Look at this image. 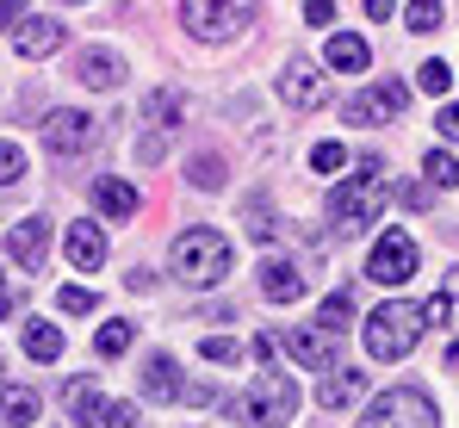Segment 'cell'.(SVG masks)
<instances>
[{
	"label": "cell",
	"instance_id": "6da1fadb",
	"mask_svg": "<svg viewBox=\"0 0 459 428\" xmlns=\"http://www.w3.org/2000/svg\"><path fill=\"white\" fill-rule=\"evenodd\" d=\"M379 162H385V155H360V168L348 174V187H335L329 212H335V230H342V236H367V230L379 223V212H391L397 187L385 180Z\"/></svg>",
	"mask_w": 459,
	"mask_h": 428
},
{
	"label": "cell",
	"instance_id": "7a4b0ae2",
	"mask_svg": "<svg viewBox=\"0 0 459 428\" xmlns=\"http://www.w3.org/2000/svg\"><path fill=\"white\" fill-rule=\"evenodd\" d=\"M174 280H186V285H218L230 274V236L224 230H212V223H193V230H180L174 236Z\"/></svg>",
	"mask_w": 459,
	"mask_h": 428
},
{
	"label": "cell",
	"instance_id": "3957f363",
	"mask_svg": "<svg viewBox=\"0 0 459 428\" xmlns=\"http://www.w3.org/2000/svg\"><path fill=\"white\" fill-rule=\"evenodd\" d=\"M422 329H429L422 304L391 298V304H379V310H367V354L373 360H403L416 342H422Z\"/></svg>",
	"mask_w": 459,
	"mask_h": 428
},
{
	"label": "cell",
	"instance_id": "277c9868",
	"mask_svg": "<svg viewBox=\"0 0 459 428\" xmlns=\"http://www.w3.org/2000/svg\"><path fill=\"white\" fill-rule=\"evenodd\" d=\"M292 410H299V385H292L280 366H267V372L230 404V416H242V423H255V428H286Z\"/></svg>",
	"mask_w": 459,
	"mask_h": 428
},
{
	"label": "cell",
	"instance_id": "5b68a950",
	"mask_svg": "<svg viewBox=\"0 0 459 428\" xmlns=\"http://www.w3.org/2000/svg\"><path fill=\"white\" fill-rule=\"evenodd\" d=\"M180 25L199 44H230L255 25V6L248 0H180Z\"/></svg>",
	"mask_w": 459,
	"mask_h": 428
},
{
	"label": "cell",
	"instance_id": "8992f818",
	"mask_svg": "<svg viewBox=\"0 0 459 428\" xmlns=\"http://www.w3.org/2000/svg\"><path fill=\"white\" fill-rule=\"evenodd\" d=\"M360 428H441V410L429 404V391L391 385L385 397H373V410L360 416Z\"/></svg>",
	"mask_w": 459,
	"mask_h": 428
},
{
	"label": "cell",
	"instance_id": "52a82bcc",
	"mask_svg": "<svg viewBox=\"0 0 459 428\" xmlns=\"http://www.w3.org/2000/svg\"><path fill=\"white\" fill-rule=\"evenodd\" d=\"M410 274H416V236L385 230L379 242H373V255H367V280L373 285H403Z\"/></svg>",
	"mask_w": 459,
	"mask_h": 428
},
{
	"label": "cell",
	"instance_id": "ba28073f",
	"mask_svg": "<svg viewBox=\"0 0 459 428\" xmlns=\"http://www.w3.org/2000/svg\"><path fill=\"white\" fill-rule=\"evenodd\" d=\"M44 143H50V155H63V162L87 155V149L100 143V112H50V118H44Z\"/></svg>",
	"mask_w": 459,
	"mask_h": 428
},
{
	"label": "cell",
	"instance_id": "9c48e42d",
	"mask_svg": "<svg viewBox=\"0 0 459 428\" xmlns=\"http://www.w3.org/2000/svg\"><path fill=\"white\" fill-rule=\"evenodd\" d=\"M403 100H410V87H403V81H373L367 93H354V100H348V112H342V118L373 131V125H391V118L403 112Z\"/></svg>",
	"mask_w": 459,
	"mask_h": 428
},
{
	"label": "cell",
	"instance_id": "30bf717a",
	"mask_svg": "<svg viewBox=\"0 0 459 428\" xmlns=\"http://www.w3.org/2000/svg\"><path fill=\"white\" fill-rule=\"evenodd\" d=\"M286 354L310 366V372H335V360H342V336L335 329H323V323H299V329H286Z\"/></svg>",
	"mask_w": 459,
	"mask_h": 428
},
{
	"label": "cell",
	"instance_id": "8fae6325",
	"mask_svg": "<svg viewBox=\"0 0 459 428\" xmlns=\"http://www.w3.org/2000/svg\"><path fill=\"white\" fill-rule=\"evenodd\" d=\"M63 255H69V267H81V274H100L106 255H112V242H106V230L93 217H81V223H69V236H63Z\"/></svg>",
	"mask_w": 459,
	"mask_h": 428
},
{
	"label": "cell",
	"instance_id": "7c38bea8",
	"mask_svg": "<svg viewBox=\"0 0 459 428\" xmlns=\"http://www.w3.org/2000/svg\"><path fill=\"white\" fill-rule=\"evenodd\" d=\"M323 93H329V87H323V69H316V63L299 57V63H286V69H280V100H286L292 112H316V106H323Z\"/></svg>",
	"mask_w": 459,
	"mask_h": 428
},
{
	"label": "cell",
	"instance_id": "4fadbf2b",
	"mask_svg": "<svg viewBox=\"0 0 459 428\" xmlns=\"http://www.w3.org/2000/svg\"><path fill=\"white\" fill-rule=\"evenodd\" d=\"M6 255H13L19 267H44V261H50V217H19V223L6 230Z\"/></svg>",
	"mask_w": 459,
	"mask_h": 428
},
{
	"label": "cell",
	"instance_id": "5bb4252c",
	"mask_svg": "<svg viewBox=\"0 0 459 428\" xmlns=\"http://www.w3.org/2000/svg\"><path fill=\"white\" fill-rule=\"evenodd\" d=\"M63 19H50V13H25L19 19V31H13V50L19 57H50V50H63Z\"/></svg>",
	"mask_w": 459,
	"mask_h": 428
},
{
	"label": "cell",
	"instance_id": "9a60e30c",
	"mask_svg": "<svg viewBox=\"0 0 459 428\" xmlns=\"http://www.w3.org/2000/svg\"><path fill=\"white\" fill-rule=\"evenodd\" d=\"M106 404H112V397H100V379H69V385H63V410H69L75 428L106 423Z\"/></svg>",
	"mask_w": 459,
	"mask_h": 428
},
{
	"label": "cell",
	"instance_id": "2e32d148",
	"mask_svg": "<svg viewBox=\"0 0 459 428\" xmlns=\"http://www.w3.org/2000/svg\"><path fill=\"white\" fill-rule=\"evenodd\" d=\"M323 63H329L335 74H367L373 69V44H367L360 31H335L329 50H323Z\"/></svg>",
	"mask_w": 459,
	"mask_h": 428
},
{
	"label": "cell",
	"instance_id": "e0dca14e",
	"mask_svg": "<svg viewBox=\"0 0 459 428\" xmlns=\"http://www.w3.org/2000/svg\"><path fill=\"white\" fill-rule=\"evenodd\" d=\"M360 397H367V372H354V366L323 372V391H316L323 410H348V404H360Z\"/></svg>",
	"mask_w": 459,
	"mask_h": 428
},
{
	"label": "cell",
	"instance_id": "ac0fdd59",
	"mask_svg": "<svg viewBox=\"0 0 459 428\" xmlns=\"http://www.w3.org/2000/svg\"><path fill=\"white\" fill-rule=\"evenodd\" d=\"M261 292H267L273 304H292V298L305 292V267H299V261H280V255L261 261Z\"/></svg>",
	"mask_w": 459,
	"mask_h": 428
},
{
	"label": "cell",
	"instance_id": "d6986e66",
	"mask_svg": "<svg viewBox=\"0 0 459 428\" xmlns=\"http://www.w3.org/2000/svg\"><path fill=\"white\" fill-rule=\"evenodd\" d=\"M44 410V397L31 385H0V428H31Z\"/></svg>",
	"mask_w": 459,
	"mask_h": 428
},
{
	"label": "cell",
	"instance_id": "ffe728a7",
	"mask_svg": "<svg viewBox=\"0 0 459 428\" xmlns=\"http://www.w3.org/2000/svg\"><path fill=\"white\" fill-rule=\"evenodd\" d=\"M93 205H100L106 217H137V212H143L137 187H131V180H112V174H106V180H93Z\"/></svg>",
	"mask_w": 459,
	"mask_h": 428
},
{
	"label": "cell",
	"instance_id": "44dd1931",
	"mask_svg": "<svg viewBox=\"0 0 459 428\" xmlns=\"http://www.w3.org/2000/svg\"><path fill=\"white\" fill-rule=\"evenodd\" d=\"M75 74L87 81V87H100V93H106V87H118V81H125V63H118V50H100V44H93V50L75 63Z\"/></svg>",
	"mask_w": 459,
	"mask_h": 428
},
{
	"label": "cell",
	"instance_id": "7402d4cb",
	"mask_svg": "<svg viewBox=\"0 0 459 428\" xmlns=\"http://www.w3.org/2000/svg\"><path fill=\"white\" fill-rule=\"evenodd\" d=\"M143 391H150V404H174V397H180V366L168 354H155L150 366H143Z\"/></svg>",
	"mask_w": 459,
	"mask_h": 428
},
{
	"label": "cell",
	"instance_id": "603a6c76",
	"mask_svg": "<svg viewBox=\"0 0 459 428\" xmlns=\"http://www.w3.org/2000/svg\"><path fill=\"white\" fill-rule=\"evenodd\" d=\"M143 118H150L155 131H174V125L186 118V100H180L174 87H155L150 100H143Z\"/></svg>",
	"mask_w": 459,
	"mask_h": 428
},
{
	"label": "cell",
	"instance_id": "cb8c5ba5",
	"mask_svg": "<svg viewBox=\"0 0 459 428\" xmlns=\"http://www.w3.org/2000/svg\"><path fill=\"white\" fill-rule=\"evenodd\" d=\"M25 354L31 360H63V329H56V323H25Z\"/></svg>",
	"mask_w": 459,
	"mask_h": 428
},
{
	"label": "cell",
	"instance_id": "d4e9b609",
	"mask_svg": "<svg viewBox=\"0 0 459 428\" xmlns=\"http://www.w3.org/2000/svg\"><path fill=\"white\" fill-rule=\"evenodd\" d=\"M422 174H429V187H447V193H454V187H459V155L447 149V143L429 149V155H422Z\"/></svg>",
	"mask_w": 459,
	"mask_h": 428
},
{
	"label": "cell",
	"instance_id": "484cf974",
	"mask_svg": "<svg viewBox=\"0 0 459 428\" xmlns=\"http://www.w3.org/2000/svg\"><path fill=\"white\" fill-rule=\"evenodd\" d=\"M186 180L205 187V193H218V187H224V162H218V155H193V162H186Z\"/></svg>",
	"mask_w": 459,
	"mask_h": 428
},
{
	"label": "cell",
	"instance_id": "4316f807",
	"mask_svg": "<svg viewBox=\"0 0 459 428\" xmlns=\"http://www.w3.org/2000/svg\"><path fill=\"white\" fill-rule=\"evenodd\" d=\"M93 348H100V360H118L125 348H131V323H125V317H112V323L100 329V342H93Z\"/></svg>",
	"mask_w": 459,
	"mask_h": 428
},
{
	"label": "cell",
	"instance_id": "83f0119b",
	"mask_svg": "<svg viewBox=\"0 0 459 428\" xmlns=\"http://www.w3.org/2000/svg\"><path fill=\"white\" fill-rule=\"evenodd\" d=\"M441 19H447L441 0H416V6H403V25H410V31H435Z\"/></svg>",
	"mask_w": 459,
	"mask_h": 428
},
{
	"label": "cell",
	"instance_id": "f1b7e54d",
	"mask_svg": "<svg viewBox=\"0 0 459 428\" xmlns=\"http://www.w3.org/2000/svg\"><path fill=\"white\" fill-rule=\"evenodd\" d=\"M348 317H354V292H329V298H323V317H316V323L342 336V323H348Z\"/></svg>",
	"mask_w": 459,
	"mask_h": 428
},
{
	"label": "cell",
	"instance_id": "f546056e",
	"mask_svg": "<svg viewBox=\"0 0 459 428\" xmlns=\"http://www.w3.org/2000/svg\"><path fill=\"white\" fill-rule=\"evenodd\" d=\"M310 168H316V174H342V168H348V149H342V143H316V149H310Z\"/></svg>",
	"mask_w": 459,
	"mask_h": 428
},
{
	"label": "cell",
	"instance_id": "4dcf8cb0",
	"mask_svg": "<svg viewBox=\"0 0 459 428\" xmlns=\"http://www.w3.org/2000/svg\"><path fill=\"white\" fill-rule=\"evenodd\" d=\"M56 304H63L69 317H87V310H100V298H93V292H81V285H63V292H56Z\"/></svg>",
	"mask_w": 459,
	"mask_h": 428
},
{
	"label": "cell",
	"instance_id": "1f68e13d",
	"mask_svg": "<svg viewBox=\"0 0 459 428\" xmlns=\"http://www.w3.org/2000/svg\"><path fill=\"white\" fill-rule=\"evenodd\" d=\"M447 81H454L447 63H422V69H416V87H422V93H447Z\"/></svg>",
	"mask_w": 459,
	"mask_h": 428
},
{
	"label": "cell",
	"instance_id": "d6a6232c",
	"mask_svg": "<svg viewBox=\"0 0 459 428\" xmlns=\"http://www.w3.org/2000/svg\"><path fill=\"white\" fill-rule=\"evenodd\" d=\"M299 13H305V25H316V31H329V25H335V13H342V6H335V0H305V6H299Z\"/></svg>",
	"mask_w": 459,
	"mask_h": 428
},
{
	"label": "cell",
	"instance_id": "836d02e7",
	"mask_svg": "<svg viewBox=\"0 0 459 428\" xmlns=\"http://www.w3.org/2000/svg\"><path fill=\"white\" fill-rule=\"evenodd\" d=\"M25 174V155H19V143H0V187H13Z\"/></svg>",
	"mask_w": 459,
	"mask_h": 428
},
{
	"label": "cell",
	"instance_id": "e575fe53",
	"mask_svg": "<svg viewBox=\"0 0 459 428\" xmlns=\"http://www.w3.org/2000/svg\"><path fill=\"white\" fill-rule=\"evenodd\" d=\"M199 354H205V360H224V366H230V360H242V348H236L230 336H212V342H199Z\"/></svg>",
	"mask_w": 459,
	"mask_h": 428
},
{
	"label": "cell",
	"instance_id": "d590c367",
	"mask_svg": "<svg viewBox=\"0 0 459 428\" xmlns=\"http://www.w3.org/2000/svg\"><path fill=\"white\" fill-rule=\"evenodd\" d=\"M106 428H143L137 404H106Z\"/></svg>",
	"mask_w": 459,
	"mask_h": 428
},
{
	"label": "cell",
	"instance_id": "8d00e7d4",
	"mask_svg": "<svg viewBox=\"0 0 459 428\" xmlns=\"http://www.w3.org/2000/svg\"><path fill=\"white\" fill-rule=\"evenodd\" d=\"M435 125H441V137H447V143H459V100H447V106L435 112Z\"/></svg>",
	"mask_w": 459,
	"mask_h": 428
},
{
	"label": "cell",
	"instance_id": "74e56055",
	"mask_svg": "<svg viewBox=\"0 0 459 428\" xmlns=\"http://www.w3.org/2000/svg\"><path fill=\"white\" fill-rule=\"evenodd\" d=\"M31 6H19V0H0V31H19V19H25Z\"/></svg>",
	"mask_w": 459,
	"mask_h": 428
},
{
	"label": "cell",
	"instance_id": "f35d334b",
	"mask_svg": "<svg viewBox=\"0 0 459 428\" xmlns=\"http://www.w3.org/2000/svg\"><path fill=\"white\" fill-rule=\"evenodd\" d=\"M397 199H403L410 212H429V193H422V187H397Z\"/></svg>",
	"mask_w": 459,
	"mask_h": 428
},
{
	"label": "cell",
	"instance_id": "ab89813d",
	"mask_svg": "<svg viewBox=\"0 0 459 428\" xmlns=\"http://www.w3.org/2000/svg\"><path fill=\"white\" fill-rule=\"evenodd\" d=\"M441 298H447V304H454V310H459V267H454V274H447V280H441Z\"/></svg>",
	"mask_w": 459,
	"mask_h": 428
},
{
	"label": "cell",
	"instance_id": "60d3db41",
	"mask_svg": "<svg viewBox=\"0 0 459 428\" xmlns=\"http://www.w3.org/2000/svg\"><path fill=\"white\" fill-rule=\"evenodd\" d=\"M13 304H19V298H13V285L0 280V323H6V317H13Z\"/></svg>",
	"mask_w": 459,
	"mask_h": 428
}]
</instances>
